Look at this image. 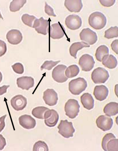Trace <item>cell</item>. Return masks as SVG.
Listing matches in <instances>:
<instances>
[{
  "label": "cell",
  "instance_id": "6da1fadb",
  "mask_svg": "<svg viewBox=\"0 0 118 151\" xmlns=\"http://www.w3.org/2000/svg\"><path fill=\"white\" fill-rule=\"evenodd\" d=\"M89 25L96 30L101 29L105 26L107 20L105 15L101 12H96L92 13L88 19Z\"/></svg>",
  "mask_w": 118,
  "mask_h": 151
},
{
  "label": "cell",
  "instance_id": "7a4b0ae2",
  "mask_svg": "<svg viewBox=\"0 0 118 151\" xmlns=\"http://www.w3.org/2000/svg\"><path fill=\"white\" fill-rule=\"evenodd\" d=\"M87 85L86 80L83 78L79 77L69 82V89L72 94L78 95L85 90Z\"/></svg>",
  "mask_w": 118,
  "mask_h": 151
},
{
  "label": "cell",
  "instance_id": "3957f363",
  "mask_svg": "<svg viewBox=\"0 0 118 151\" xmlns=\"http://www.w3.org/2000/svg\"><path fill=\"white\" fill-rule=\"evenodd\" d=\"M118 140L112 133L106 134L103 137L101 143L105 151H118Z\"/></svg>",
  "mask_w": 118,
  "mask_h": 151
},
{
  "label": "cell",
  "instance_id": "277c9868",
  "mask_svg": "<svg viewBox=\"0 0 118 151\" xmlns=\"http://www.w3.org/2000/svg\"><path fill=\"white\" fill-rule=\"evenodd\" d=\"M80 107L77 101L74 99H69L65 105V114L69 118L74 119L78 115Z\"/></svg>",
  "mask_w": 118,
  "mask_h": 151
},
{
  "label": "cell",
  "instance_id": "5b68a950",
  "mask_svg": "<svg viewBox=\"0 0 118 151\" xmlns=\"http://www.w3.org/2000/svg\"><path fill=\"white\" fill-rule=\"evenodd\" d=\"M57 128L59 129L58 132L66 138L73 137V133L75 131L72 122H68L67 120H61Z\"/></svg>",
  "mask_w": 118,
  "mask_h": 151
},
{
  "label": "cell",
  "instance_id": "8992f818",
  "mask_svg": "<svg viewBox=\"0 0 118 151\" xmlns=\"http://www.w3.org/2000/svg\"><path fill=\"white\" fill-rule=\"evenodd\" d=\"M109 75L108 71L101 67L95 69L91 74V78L95 84L104 83L108 79Z\"/></svg>",
  "mask_w": 118,
  "mask_h": 151
},
{
  "label": "cell",
  "instance_id": "52a82bcc",
  "mask_svg": "<svg viewBox=\"0 0 118 151\" xmlns=\"http://www.w3.org/2000/svg\"><path fill=\"white\" fill-rule=\"evenodd\" d=\"M80 36L81 40L90 45L95 43L97 40L96 33L88 28L83 29L80 34Z\"/></svg>",
  "mask_w": 118,
  "mask_h": 151
},
{
  "label": "cell",
  "instance_id": "ba28073f",
  "mask_svg": "<svg viewBox=\"0 0 118 151\" xmlns=\"http://www.w3.org/2000/svg\"><path fill=\"white\" fill-rule=\"evenodd\" d=\"M95 62L92 56L88 54L83 55L80 58L79 64L83 71H89L94 67Z\"/></svg>",
  "mask_w": 118,
  "mask_h": 151
},
{
  "label": "cell",
  "instance_id": "9c48e42d",
  "mask_svg": "<svg viewBox=\"0 0 118 151\" xmlns=\"http://www.w3.org/2000/svg\"><path fill=\"white\" fill-rule=\"evenodd\" d=\"M67 67L66 66L61 64L58 65L54 69L52 72V76L54 80L61 83L67 80L68 78L64 74L65 70Z\"/></svg>",
  "mask_w": 118,
  "mask_h": 151
},
{
  "label": "cell",
  "instance_id": "30bf717a",
  "mask_svg": "<svg viewBox=\"0 0 118 151\" xmlns=\"http://www.w3.org/2000/svg\"><path fill=\"white\" fill-rule=\"evenodd\" d=\"M96 123L97 127L104 131L110 130L113 124V119L105 115H102L97 119Z\"/></svg>",
  "mask_w": 118,
  "mask_h": 151
},
{
  "label": "cell",
  "instance_id": "8fae6325",
  "mask_svg": "<svg viewBox=\"0 0 118 151\" xmlns=\"http://www.w3.org/2000/svg\"><path fill=\"white\" fill-rule=\"evenodd\" d=\"M65 23L67 28L75 30L79 29L81 26L82 21L79 16L74 14L70 15L67 17Z\"/></svg>",
  "mask_w": 118,
  "mask_h": 151
},
{
  "label": "cell",
  "instance_id": "7c38bea8",
  "mask_svg": "<svg viewBox=\"0 0 118 151\" xmlns=\"http://www.w3.org/2000/svg\"><path fill=\"white\" fill-rule=\"evenodd\" d=\"M59 119L57 112L54 109H49L46 111L45 116V123L48 127H53L57 123Z\"/></svg>",
  "mask_w": 118,
  "mask_h": 151
},
{
  "label": "cell",
  "instance_id": "4fadbf2b",
  "mask_svg": "<svg viewBox=\"0 0 118 151\" xmlns=\"http://www.w3.org/2000/svg\"><path fill=\"white\" fill-rule=\"evenodd\" d=\"M43 98L45 103L50 106L56 105L58 100L57 93L52 89H48L45 91Z\"/></svg>",
  "mask_w": 118,
  "mask_h": 151
},
{
  "label": "cell",
  "instance_id": "5bb4252c",
  "mask_svg": "<svg viewBox=\"0 0 118 151\" xmlns=\"http://www.w3.org/2000/svg\"><path fill=\"white\" fill-rule=\"evenodd\" d=\"M10 102L12 107L17 111L23 109L27 103L26 99L21 95H18L13 97L11 99Z\"/></svg>",
  "mask_w": 118,
  "mask_h": 151
},
{
  "label": "cell",
  "instance_id": "9a60e30c",
  "mask_svg": "<svg viewBox=\"0 0 118 151\" xmlns=\"http://www.w3.org/2000/svg\"><path fill=\"white\" fill-rule=\"evenodd\" d=\"M6 38L9 43L13 45H17L21 42L23 37L19 31L13 29L9 31L8 32Z\"/></svg>",
  "mask_w": 118,
  "mask_h": 151
},
{
  "label": "cell",
  "instance_id": "2e32d148",
  "mask_svg": "<svg viewBox=\"0 0 118 151\" xmlns=\"http://www.w3.org/2000/svg\"><path fill=\"white\" fill-rule=\"evenodd\" d=\"M49 21L44 19L42 17L37 19L34 28L38 33L46 35L48 31Z\"/></svg>",
  "mask_w": 118,
  "mask_h": 151
},
{
  "label": "cell",
  "instance_id": "e0dca14e",
  "mask_svg": "<svg viewBox=\"0 0 118 151\" xmlns=\"http://www.w3.org/2000/svg\"><path fill=\"white\" fill-rule=\"evenodd\" d=\"M19 120L20 125L26 129L33 128L36 125L35 120L29 115L25 114L19 117Z\"/></svg>",
  "mask_w": 118,
  "mask_h": 151
},
{
  "label": "cell",
  "instance_id": "ac0fdd59",
  "mask_svg": "<svg viewBox=\"0 0 118 151\" xmlns=\"http://www.w3.org/2000/svg\"><path fill=\"white\" fill-rule=\"evenodd\" d=\"M17 84L18 87L28 90L34 85V79L30 77L22 76L18 78Z\"/></svg>",
  "mask_w": 118,
  "mask_h": 151
},
{
  "label": "cell",
  "instance_id": "d6986e66",
  "mask_svg": "<svg viewBox=\"0 0 118 151\" xmlns=\"http://www.w3.org/2000/svg\"><path fill=\"white\" fill-rule=\"evenodd\" d=\"M64 28L58 23L52 24L50 27V36L54 39H59L63 37L64 35Z\"/></svg>",
  "mask_w": 118,
  "mask_h": 151
},
{
  "label": "cell",
  "instance_id": "ffe728a7",
  "mask_svg": "<svg viewBox=\"0 0 118 151\" xmlns=\"http://www.w3.org/2000/svg\"><path fill=\"white\" fill-rule=\"evenodd\" d=\"M108 93L107 88L105 86L102 85L95 86L93 94L97 100L102 101L106 98Z\"/></svg>",
  "mask_w": 118,
  "mask_h": 151
},
{
  "label": "cell",
  "instance_id": "44dd1931",
  "mask_svg": "<svg viewBox=\"0 0 118 151\" xmlns=\"http://www.w3.org/2000/svg\"><path fill=\"white\" fill-rule=\"evenodd\" d=\"M64 5L69 11L75 12H79L83 6L81 0H65Z\"/></svg>",
  "mask_w": 118,
  "mask_h": 151
},
{
  "label": "cell",
  "instance_id": "7402d4cb",
  "mask_svg": "<svg viewBox=\"0 0 118 151\" xmlns=\"http://www.w3.org/2000/svg\"><path fill=\"white\" fill-rule=\"evenodd\" d=\"M81 102L84 107L90 110L94 106V100L91 95L88 93L83 94L80 97Z\"/></svg>",
  "mask_w": 118,
  "mask_h": 151
},
{
  "label": "cell",
  "instance_id": "603a6c76",
  "mask_svg": "<svg viewBox=\"0 0 118 151\" xmlns=\"http://www.w3.org/2000/svg\"><path fill=\"white\" fill-rule=\"evenodd\" d=\"M102 64L106 67L110 69L115 68L117 65V61L116 58L112 54L107 55L103 58Z\"/></svg>",
  "mask_w": 118,
  "mask_h": 151
},
{
  "label": "cell",
  "instance_id": "cb8c5ba5",
  "mask_svg": "<svg viewBox=\"0 0 118 151\" xmlns=\"http://www.w3.org/2000/svg\"><path fill=\"white\" fill-rule=\"evenodd\" d=\"M103 111L105 115L109 116H115L118 113V104L115 102H111L105 107Z\"/></svg>",
  "mask_w": 118,
  "mask_h": 151
},
{
  "label": "cell",
  "instance_id": "d4e9b609",
  "mask_svg": "<svg viewBox=\"0 0 118 151\" xmlns=\"http://www.w3.org/2000/svg\"><path fill=\"white\" fill-rule=\"evenodd\" d=\"M90 46L87 43L83 42H78L72 44L69 48L71 55L75 59L76 58V54L78 51L84 47H89Z\"/></svg>",
  "mask_w": 118,
  "mask_h": 151
},
{
  "label": "cell",
  "instance_id": "484cf974",
  "mask_svg": "<svg viewBox=\"0 0 118 151\" xmlns=\"http://www.w3.org/2000/svg\"><path fill=\"white\" fill-rule=\"evenodd\" d=\"M49 109L44 106H38L32 110V115L35 117L40 119H44L46 113Z\"/></svg>",
  "mask_w": 118,
  "mask_h": 151
},
{
  "label": "cell",
  "instance_id": "4316f807",
  "mask_svg": "<svg viewBox=\"0 0 118 151\" xmlns=\"http://www.w3.org/2000/svg\"><path fill=\"white\" fill-rule=\"evenodd\" d=\"M109 54V49L105 45H101L97 49L95 56L97 60L101 62L103 57Z\"/></svg>",
  "mask_w": 118,
  "mask_h": 151
},
{
  "label": "cell",
  "instance_id": "83f0119b",
  "mask_svg": "<svg viewBox=\"0 0 118 151\" xmlns=\"http://www.w3.org/2000/svg\"><path fill=\"white\" fill-rule=\"evenodd\" d=\"M79 71L78 67L76 65H73L69 66L67 68L65 73L67 78H71L76 76Z\"/></svg>",
  "mask_w": 118,
  "mask_h": 151
},
{
  "label": "cell",
  "instance_id": "f1b7e54d",
  "mask_svg": "<svg viewBox=\"0 0 118 151\" xmlns=\"http://www.w3.org/2000/svg\"><path fill=\"white\" fill-rule=\"evenodd\" d=\"M37 19L33 15H30L27 14H23L21 17V20L25 24L33 28Z\"/></svg>",
  "mask_w": 118,
  "mask_h": 151
},
{
  "label": "cell",
  "instance_id": "f546056e",
  "mask_svg": "<svg viewBox=\"0 0 118 151\" xmlns=\"http://www.w3.org/2000/svg\"><path fill=\"white\" fill-rule=\"evenodd\" d=\"M26 2V0H13L10 4L9 8L10 11L15 12L19 11Z\"/></svg>",
  "mask_w": 118,
  "mask_h": 151
},
{
  "label": "cell",
  "instance_id": "4dcf8cb0",
  "mask_svg": "<svg viewBox=\"0 0 118 151\" xmlns=\"http://www.w3.org/2000/svg\"><path fill=\"white\" fill-rule=\"evenodd\" d=\"M118 36V27L116 26L111 27L105 31L104 37L109 39Z\"/></svg>",
  "mask_w": 118,
  "mask_h": 151
},
{
  "label": "cell",
  "instance_id": "1f68e13d",
  "mask_svg": "<svg viewBox=\"0 0 118 151\" xmlns=\"http://www.w3.org/2000/svg\"><path fill=\"white\" fill-rule=\"evenodd\" d=\"M48 147L44 142L39 141L34 145L33 148V151H48Z\"/></svg>",
  "mask_w": 118,
  "mask_h": 151
},
{
  "label": "cell",
  "instance_id": "d6a6232c",
  "mask_svg": "<svg viewBox=\"0 0 118 151\" xmlns=\"http://www.w3.org/2000/svg\"><path fill=\"white\" fill-rule=\"evenodd\" d=\"M60 62V61L55 62L51 60L46 61L41 66V70H42L43 69H45L48 70H50Z\"/></svg>",
  "mask_w": 118,
  "mask_h": 151
},
{
  "label": "cell",
  "instance_id": "836d02e7",
  "mask_svg": "<svg viewBox=\"0 0 118 151\" xmlns=\"http://www.w3.org/2000/svg\"><path fill=\"white\" fill-rule=\"evenodd\" d=\"M14 72L19 74H22L24 72V68L23 65L20 63H16L12 66Z\"/></svg>",
  "mask_w": 118,
  "mask_h": 151
},
{
  "label": "cell",
  "instance_id": "e575fe53",
  "mask_svg": "<svg viewBox=\"0 0 118 151\" xmlns=\"http://www.w3.org/2000/svg\"><path fill=\"white\" fill-rule=\"evenodd\" d=\"M45 13L49 16H56L54 12L53 9L48 5L46 2H45Z\"/></svg>",
  "mask_w": 118,
  "mask_h": 151
},
{
  "label": "cell",
  "instance_id": "d590c367",
  "mask_svg": "<svg viewBox=\"0 0 118 151\" xmlns=\"http://www.w3.org/2000/svg\"><path fill=\"white\" fill-rule=\"evenodd\" d=\"M7 50L6 44L4 41L0 40V57L4 55Z\"/></svg>",
  "mask_w": 118,
  "mask_h": 151
},
{
  "label": "cell",
  "instance_id": "8d00e7d4",
  "mask_svg": "<svg viewBox=\"0 0 118 151\" xmlns=\"http://www.w3.org/2000/svg\"><path fill=\"white\" fill-rule=\"evenodd\" d=\"M101 4L104 7H109L113 5L115 3V0H100Z\"/></svg>",
  "mask_w": 118,
  "mask_h": 151
},
{
  "label": "cell",
  "instance_id": "74e56055",
  "mask_svg": "<svg viewBox=\"0 0 118 151\" xmlns=\"http://www.w3.org/2000/svg\"><path fill=\"white\" fill-rule=\"evenodd\" d=\"M118 40L116 39L113 41L111 45L112 50L117 54H118Z\"/></svg>",
  "mask_w": 118,
  "mask_h": 151
},
{
  "label": "cell",
  "instance_id": "f35d334b",
  "mask_svg": "<svg viewBox=\"0 0 118 151\" xmlns=\"http://www.w3.org/2000/svg\"><path fill=\"white\" fill-rule=\"evenodd\" d=\"M6 144L5 139L0 134V150H3Z\"/></svg>",
  "mask_w": 118,
  "mask_h": 151
},
{
  "label": "cell",
  "instance_id": "ab89813d",
  "mask_svg": "<svg viewBox=\"0 0 118 151\" xmlns=\"http://www.w3.org/2000/svg\"><path fill=\"white\" fill-rule=\"evenodd\" d=\"M6 116V115H5L0 118V133L3 130L5 126L4 120Z\"/></svg>",
  "mask_w": 118,
  "mask_h": 151
},
{
  "label": "cell",
  "instance_id": "60d3db41",
  "mask_svg": "<svg viewBox=\"0 0 118 151\" xmlns=\"http://www.w3.org/2000/svg\"><path fill=\"white\" fill-rule=\"evenodd\" d=\"M9 86V85H4L0 87V95L6 93L7 89Z\"/></svg>",
  "mask_w": 118,
  "mask_h": 151
},
{
  "label": "cell",
  "instance_id": "b9f144b4",
  "mask_svg": "<svg viewBox=\"0 0 118 151\" xmlns=\"http://www.w3.org/2000/svg\"><path fill=\"white\" fill-rule=\"evenodd\" d=\"M2 76L1 73L0 71V83L2 81Z\"/></svg>",
  "mask_w": 118,
  "mask_h": 151
},
{
  "label": "cell",
  "instance_id": "7bdbcfd3",
  "mask_svg": "<svg viewBox=\"0 0 118 151\" xmlns=\"http://www.w3.org/2000/svg\"><path fill=\"white\" fill-rule=\"evenodd\" d=\"M0 18L2 19H3V18L2 15L1 14L0 11Z\"/></svg>",
  "mask_w": 118,
  "mask_h": 151
}]
</instances>
